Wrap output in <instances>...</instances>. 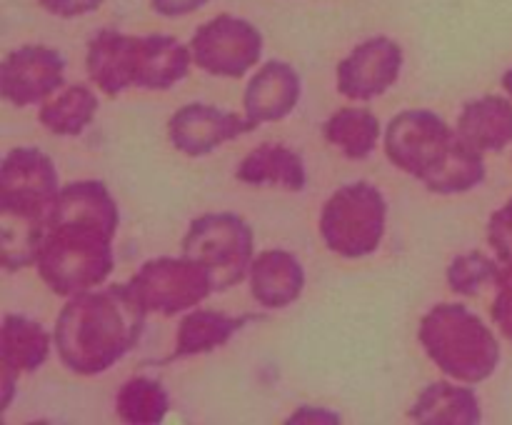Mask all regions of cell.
Here are the masks:
<instances>
[{
	"label": "cell",
	"instance_id": "6da1fadb",
	"mask_svg": "<svg viewBox=\"0 0 512 425\" xmlns=\"http://www.w3.org/2000/svg\"><path fill=\"white\" fill-rule=\"evenodd\" d=\"M120 210L103 180L63 185L38 255V275L60 298L100 288L113 273Z\"/></svg>",
	"mask_w": 512,
	"mask_h": 425
},
{
	"label": "cell",
	"instance_id": "7a4b0ae2",
	"mask_svg": "<svg viewBox=\"0 0 512 425\" xmlns=\"http://www.w3.org/2000/svg\"><path fill=\"white\" fill-rule=\"evenodd\" d=\"M145 315L130 283L73 295L55 320V353L70 373L83 378L105 373L140 343Z\"/></svg>",
	"mask_w": 512,
	"mask_h": 425
},
{
	"label": "cell",
	"instance_id": "3957f363",
	"mask_svg": "<svg viewBox=\"0 0 512 425\" xmlns=\"http://www.w3.org/2000/svg\"><path fill=\"white\" fill-rule=\"evenodd\" d=\"M385 155L430 193L460 195L485 180V158L445 118L425 108L403 110L385 128Z\"/></svg>",
	"mask_w": 512,
	"mask_h": 425
},
{
	"label": "cell",
	"instance_id": "277c9868",
	"mask_svg": "<svg viewBox=\"0 0 512 425\" xmlns=\"http://www.w3.org/2000/svg\"><path fill=\"white\" fill-rule=\"evenodd\" d=\"M418 340L440 373L460 383H483L500 365L498 338L463 303L433 305L420 320Z\"/></svg>",
	"mask_w": 512,
	"mask_h": 425
},
{
	"label": "cell",
	"instance_id": "5b68a950",
	"mask_svg": "<svg viewBox=\"0 0 512 425\" xmlns=\"http://www.w3.org/2000/svg\"><path fill=\"white\" fill-rule=\"evenodd\" d=\"M388 223V200L368 180L335 190L320 213V238L340 258H365L383 243Z\"/></svg>",
	"mask_w": 512,
	"mask_h": 425
},
{
	"label": "cell",
	"instance_id": "8992f818",
	"mask_svg": "<svg viewBox=\"0 0 512 425\" xmlns=\"http://www.w3.org/2000/svg\"><path fill=\"white\" fill-rule=\"evenodd\" d=\"M180 253L205 265L215 290L223 293L250 275L255 260L253 228L235 213H205L190 223Z\"/></svg>",
	"mask_w": 512,
	"mask_h": 425
},
{
	"label": "cell",
	"instance_id": "52a82bcc",
	"mask_svg": "<svg viewBox=\"0 0 512 425\" xmlns=\"http://www.w3.org/2000/svg\"><path fill=\"white\" fill-rule=\"evenodd\" d=\"M128 283L148 313L165 315V318L198 308L210 293H215L210 270L188 255L180 258L163 255L148 260Z\"/></svg>",
	"mask_w": 512,
	"mask_h": 425
},
{
	"label": "cell",
	"instance_id": "ba28073f",
	"mask_svg": "<svg viewBox=\"0 0 512 425\" xmlns=\"http://www.w3.org/2000/svg\"><path fill=\"white\" fill-rule=\"evenodd\" d=\"M263 33L250 20L220 13L200 25L190 40L193 63L215 78H243L260 63Z\"/></svg>",
	"mask_w": 512,
	"mask_h": 425
},
{
	"label": "cell",
	"instance_id": "9c48e42d",
	"mask_svg": "<svg viewBox=\"0 0 512 425\" xmlns=\"http://www.w3.org/2000/svg\"><path fill=\"white\" fill-rule=\"evenodd\" d=\"M55 163L33 145L13 148L0 163V210L53 218L60 195Z\"/></svg>",
	"mask_w": 512,
	"mask_h": 425
},
{
	"label": "cell",
	"instance_id": "30bf717a",
	"mask_svg": "<svg viewBox=\"0 0 512 425\" xmlns=\"http://www.w3.org/2000/svg\"><path fill=\"white\" fill-rule=\"evenodd\" d=\"M65 55L48 45H20L0 63V95L15 108L40 105L65 85Z\"/></svg>",
	"mask_w": 512,
	"mask_h": 425
},
{
	"label": "cell",
	"instance_id": "8fae6325",
	"mask_svg": "<svg viewBox=\"0 0 512 425\" xmlns=\"http://www.w3.org/2000/svg\"><path fill=\"white\" fill-rule=\"evenodd\" d=\"M403 48L393 38H368L338 63V93L350 100H373L388 93L403 70Z\"/></svg>",
	"mask_w": 512,
	"mask_h": 425
},
{
	"label": "cell",
	"instance_id": "7c38bea8",
	"mask_svg": "<svg viewBox=\"0 0 512 425\" xmlns=\"http://www.w3.org/2000/svg\"><path fill=\"white\" fill-rule=\"evenodd\" d=\"M255 128L258 123H253L248 115L208 103H188L175 110L173 118L168 120V138L178 153L188 158H203L223 143H230Z\"/></svg>",
	"mask_w": 512,
	"mask_h": 425
},
{
	"label": "cell",
	"instance_id": "4fadbf2b",
	"mask_svg": "<svg viewBox=\"0 0 512 425\" xmlns=\"http://www.w3.org/2000/svg\"><path fill=\"white\" fill-rule=\"evenodd\" d=\"M53 333L28 315L8 313L0 328V378H3V410L13 400L20 375L33 373L48 360Z\"/></svg>",
	"mask_w": 512,
	"mask_h": 425
},
{
	"label": "cell",
	"instance_id": "5bb4252c",
	"mask_svg": "<svg viewBox=\"0 0 512 425\" xmlns=\"http://www.w3.org/2000/svg\"><path fill=\"white\" fill-rule=\"evenodd\" d=\"M140 35L120 33L115 28H103L90 38L85 70L95 88L108 98H118L125 90L135 88L138 78Z\"/></svg>",
	"mask_w": 512,
	"mask_h": 425
},
{
	"label": "cell",
	"instance_id": "9a60e30c",
	"mask_svg": "<svg viewBox=\"0 0 512 425\" xmlns=\"http://www.w3.org/2000/svg\"><path fill=\"white\" fill-rule=\"evenodd\" d=\"M300 95H303V80L298 70L285 60H268L260 65L245 88V115L258 125L278 123L293 113L295 105L300 103Z\"/></svg>",
	"mask_w": 512,
	"mask_h": 425
},
{
	"label": "cell",
	"instance_id": "2e32d148",
	"mask_svg": "<svg viewBox=\"0 0 512 425\" xmlns=\"http://www.w3.org/2000/svg\"><path fill=\"white\" fill-rule=\"evenodd\" d=\"M250 293L263 308L293 305L305 290V268L290 250H263L250 265Z\"/></svg>",
	"mask_w": 512,
	"mask_h": 425
},
{
	"label": "cell",
	"instance_id": "e0dca14e",
	"mask_svg": "<svg viewBox=\"0 0 512 425\" xmlns=\"http://www.w3.org/2000/svg\"><path fill=\"white\" fill-rule=\"evenodd\" d=\"M458 135L480 153H500L512 143V98L483 95L465 103Z\"/></svg>",
	"mask_w": 512,
	"mask_h": 425
},
{
	"label": "cell",
	"instance_id": "ac0fdd59",
	"mask_svg": "<svg viewBox=\"0 0 512 425\" xmlns=\"http://www.w3.org/2000/svg\"><path fill=\"white\" fill-rule=\"evenodd\" d=\"M408 415L420 425H478L483 423V405L468 385L438 380L420 390Z\"/></svg>",
	"mask_w": 512,
	"mask_h": 425
},
{
	"label": "cell",
	"instance_id": "d6986e66",
	"mask_svg": "<svg viewBox=\"0 0 512 425\" xmlns=\"http://www.w3.org/2000/svg\"><path fill=\"white\" fill-rule=\"evenodd\" d=\"M250 315H228L223 310L210 308H193L180 318L178 338H175L173 353L165 358V363L173 360L193 358V355H205L210 350L220 348L228 343L235 333L250 323Z\"/></svg>",
	"mask_w": 512,
	"mask_h": 425
},
{
	"label": "cell",
	"instance_id": "ffe728a7",
	"mask_svg": "<svg viewBox=\"0 0 512 425\" xmlns=\"http://www.w3.org/2000/svg\"><path fill=\"white\" fill-rule=\"evenodd\" d=\"M193 53L173 35H140L138 50V80L140 90H170L175 83L188 78Z\"/></svg>",
	"mask_w": 512,
	"mask_h": 425
},
{
	"label": "cell",
	"instance_id": "44dd1931",
	"mask_svg": "<svg viewBox=\"0 0 512 425\" xmlns=\"http://www.w3.org/2000/svg\"><path fill=\"white\" fill-rule=\"evenodd\" d=\"M235 178L248 185H280L298 193L308 185V170L298 150L280 143H263L245 155Z\"/></svg>",
	"mask_w": 512,
	"mask_h": 425
},
{
	"label": "cell",
	"instance_id": "7402d4cb",
	"mask_svg": "<svg viewBox=\"0 0 512 425\" xmlns=\"http://www.w3.org/2000/svg\"><path fill=\"white\" fill-rule=\"evenodd\" d=\"M98 113V95L85 83L63 85L58 93L40 103L38 120L60 138H75L93 123Z\"/></svg>",
	"mask_w": 512,
	"mask_h": 425
},
{
	"label": "cell",
	"instance_id": "603a6c76",
	"mask_svg": "<svg viewBox=\"0 0 512 425\" xmlns=\"http://www.w3.org/2000/svg\"><path fill=\"white\" fill-rule=\"evenodd\" d=\"M50 220L38 215L0 210V258L8 273L38 263L40 248L48 235Z\"/></svg>",
	"mask_w": 512,
	"mask_h": 425
},
{
	"label": "cell",
	"instance_id": "cb8c5ba5",
	"mask_svg": "<svg viewBox=\"0 0 512 425\" xmlns=\"http://www.w3.org/2000/svg\"><path fill=\"white\" fill-rule=\"evenodd\" d=\"M330 145L350 160H365L380 140V120L368 108H340L323 125Z\"/></svg>",
	"mask_w": 512,
	"mask_h": 425
},
{
	"label": "cell",
	"instance_id": "d4e9b609",
	"mask_svg": "<svg viewBox=\"0 0 512 425\" xmlns=\"http://www.w3.org/2000/svg\"><path fill=\"white\" fill-rule=\"evenodd\" d=\"M168 410V388L158 378H148V375L130 378L115 395V413L123 423L130 425L163 423Z\"/></svg>",
	"mask_w": 512,
	"mask_h": 425
},
{
	"label": "cell",
	"instance_id": "484cf974",
	"mask_svg": "<svg viewBox=\"0 0 512 425\" xmlns=\"http://www.w3.org/2000/svg\"><path fill=\"white\" fill-rule=\"evenodd\" d=\"M500 273L498 260L488 258L480 250H470V253L458 255L453 263L448 265V285L453 293L458 295H478L485 285L495 283Z\"/></svg>",
	"mask_w": 512,
	"mask_h": 425
},
{
	"label": "cell",
	"instance_id": "4316f807",
	"mask_svg": "<svg viewBox=\"0 0 512 425\" xmlns=\"http://www.w3.org/2000/svg\"><path fill=\"white\" fill-rule=\"evenodd\" d=\"M493 323L500 333L512 343V260L500 265L498 280H495V300L490 305Z\"/></svg>",
	"mask_w": 512,
	"mask_h": 425
},
{
	"label": "cell",
	"instance_id": "83f0119b",
	"mask_svg": "<svg viewBox=\"0 0 512 425\" xmlns=\"http://www.w3.org/2000/svg\"><path fill=\"white\" fill-rule=\"evenodd\" d=\"M488 243L498 253L500 263L512 260V198L500 210H495L488 223Z\"/></svg>",
	"mask_w": 512,
	"mask_h": 425
},
{
	"label": "cell",
	"instance_id": "f1b7e54d",
	"mask_svg": "<svg viewBox=\"0 0 512 425\" xmlns=\"http://www.w3.org/2000/svg\"><path fill=\"white\" fill-rule=\"evenodd\" d=\"M105 0H38V5L43 10H48L55 18H80V15L95 13V10L103 5Z\"/></svg>",
	"mask_w": 512,
	"mask_h": 425
},
{
	"label": "cell",
	"instance_id": "f546056e",
	"mask_svg": "<svg viewBox=\"0 0 512 425\" xmlns=\"http://www.w3.org/2000/svg\"><path fill=\"white\" fill-rule=\"evenodd\" d=\"M210 0H150L153 10L163 18H180V15H190L195 10L205 8Z\"/></svg>",
	"mask_w": 512,
	"mask_h": 425
},
{
	"label": "cell",
	"instance_id": "4dcf8cb0",
	"mask_svg": "<svg viewBox=\"0 0 512 425\" xmlns=\"http://www.w3.org/2000/svg\"><path fill=\"white\" fill-rule=\"evenodd\" d=\"M340 415L333 413V410H325V408H305L295 410V415H290L288 423H340Z\"/></svg>",
	"mask_w": 512,
	"mask_h": 425
},
{
	"label": "cell",
	"instance_id": "1f68e13d",
	"mask_svg": "<svg viewBox=\"0 0 512 425\" xmlns=\"http://www.w3.org/2000/svg\"><path fill=\"white\" fill-rule=\"evenodd\" d=\"M503 88H505V93H508L512 98V68L503 75Z\"/></svg>",
	"mask_w": 512,
	"mask_h": 425
}]
</instances>
